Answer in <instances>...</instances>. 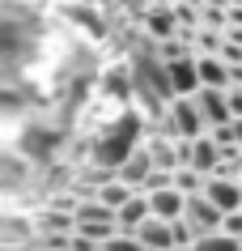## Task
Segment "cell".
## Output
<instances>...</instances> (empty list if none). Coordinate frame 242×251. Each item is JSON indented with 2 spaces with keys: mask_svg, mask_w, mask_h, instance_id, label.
Wrapping results in <instances>:
<instances>
[{
  "mask_svg": "<svg viewBox=\"0 0 242 251\" xmlns=\"http://www.w3.org/2000/svg\"><path fill=\"white\" fill-rule=\"evenodd\" d=\"M183 222L196 230V238H208V234H221V226H225V213L217 209L208 196H191L187 200V217Z\"/></svg>",
  "mask_w": 242,
  "mask_h": 251,
  "instance_id": "obj_1",
  "label": "cell"
},
{
  "mask_svg": "<svg viewBox=\"0 0 242 251\" xmlns=\"http://www.w3.org/2000/svg\"><path fill=\"white\" fill-rule=\"evenodd\" d=\"M204 196L213 200V204L225 213V217H229V213H242V183L234 179V171H229V166H225L221 175H213V179H208Z\"/></svg>",
  "mask_w": 242,
  "mask_h": 251,
  "instance_id": "obj_2",
  "label": "cell"
},
{
  "mask_svg": "<svg viewBox=\"0 0 242 251\" xmlns=\"http://www.w3.org/2000/svg\"><path fill=\"white\" fill-rule=\"evenodd\" d=\"M153 171H157V166H153V153H149V145H136L132 153L119 162V171H115V175H119V183H128L132 192H140V187L153 179Z\"/></svg>",
  "mask_w": 242,
  "mask_h": 251,
  "instance_id": "obj_3",
  "label": "cell"
},
{
  "mask_svg": "<svg viewBox=\"0 0 242 251\" xmlns=\"http://www.w3.org/2000/svg\"><path fill=\"white\" fill-rule=\"evenodd\" d=\"M196 106H200L208 132H217V128H229V124H234V111H229V94H225V90H200V94H196Z\"/></svg>",
  "mask_w": 242,
  "mask_h": 251,
  "instance_id": "obj_4",
  "label": "cell"
},
{
  "mask_svg": "<svg viewBox=\"0 0 242 251\" xmlns=\"http://www.w3.org/2000/svg\"><path fill=\"white\" fill-rule=\"evenodd\" d=\"M149 204H153V217L166 226H175L187 217V196L178 192V187H166V192H157V196H149Z\"/></svg>",
  "mask_w": 242,
  "mask_h": 251,
  "instance_id": "obj_5",
  "label": "cell"
},
{
  "mask_svg": "<svg viewBox=\"0 0 242 251\" xmlns=\"http://www.w3.org/2000/svg\"><path fill=\"white\" fill-rule=\"evenodd\" d=\"M196 68H200V85H204V90H225V94L234 90V73L225 68L221 55H200Z\"/></svg>",
  "mask_w": 242,
  "mask_h": 251,
  "instance_id": "obj_6",
  "label": "cell"
},
{
  "mask_svg": "<svg viewBox=\"0 0 242 251\" xmlns=\"http://www.w3.org/2000/svg\"><path fill=\"white\" fill-rule=\"evenodd\" d=\"M170 68V90H175V98H196V94L204 90L200 85V68L187 64V60H175V64H166Z\"/></svg>",
  "mask_w": 242,
  "mask_h": 251,
  "instance_id": "obj_7",
  "label": "cell"
},
{
  "mask_svg": "<svg viewBox=\"0 0 242 251\" xmlns=\"http://www.w3.org/2000/svg\"><path fill=\"white\" fill-rule=\"evenodd\" d=\"M149 217H153V204H149V196H140V192H136V196L119 209V230H123V234H136Z\"/></svg>",
  "mask_w": 242,
  "mask_h": 251,
  "instance_id": "obj_8",
  "label": "cell"
},
{
  "mask_svg": "<svg viewBox=\"0 0 242 251\" xmlns=\"http://www.w3.org/2000/svg\"><path fill=\"white\" fill-rule=\"evenodd\" d=\"M136 238H140L149 251H170V247H175V226H166V222H157V217H149V222L136 230Z\"/></svg>",
  "mask_w": 242,
  "mask_h": 251,
  "instance_id": "obj_9",
  "label": "cell"
},
{
  "mask_svg": "<svg viewBox=\"0 0 242 251\" xmlns=\"http://www.w3.org/2000/svg\"><path fill=\"white\" fill-rule=\"evenodd\" d=\"M175 187H178V192H183V196H204V187H208V179H204V175L200 171H191V166H183V171H178L175 175Z\"/></svg>",
  "mask_w": 242,
  "mask_h": 251,
  "instance_id": "obj_10",
  "label": "cell"
},
{
  "mask_svg": "<svg viewBox=\"0 0 242 251\" xmlns=\"http://www.w3.org/2000/svg\"><path fill=\"white\" fill-rule=\"evenodd\" d=\"M191 251H242V238H229V234H208L200 238Z\"/></svg>",
  "mask_w": 242,
  "mask_h": 251,
  "instance_id": "obj_11",
  "label": "cell"
},
{
  "mask_svg": "<svg viewBox=\"0 0 242 251\" xmlns=\"http://www.w3.org/2000/svg\"><path fill=\"white\" fill-rule=\"evenodd\" d=\"M102 251H149V247H145L136 234H123V230H119L110 243H102Z\"/></svg>",
  "mask_w": 242,
  "mask_h": 251,
  "instance_id": "obj_12",
  "label": "cell"
},
{
  "mask_svg": "<svg viewBox=\"0 0 242 251\" xmlns=\"http://www.w3.org/2000/svg\"><path fill=\"white\" fill-rule=\"evenodd\" d=\"M221 234L242 238V213H229V217H225V226H221Z\"/></svg>",
  "mask_w": 242,
  "mask_h": 251,
  "instance_id": "obj_13",
  "label": "cell"
}]
</instances>
